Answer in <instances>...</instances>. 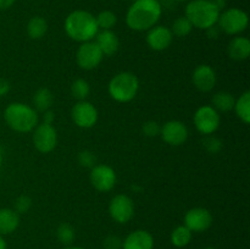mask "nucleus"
<instances>
[{
  "label": "nucleus",
  "mask_w": 250,
  "mask_h": 249,
  "mask_svg": "<svg viewBox=\"0 0 250 249\" xmlns=\"http://www.w3.org/2000/svg\"><path fill=\"white\" fill-rule=\"evenodd\" d=\"M163 15V5L159 0H134L126 14L128 28L136 32L149 31L156 26Z\"/></svg>",
  "instance_id": "obj_1"
},
{
  "label": "nucleus",
  "mask_w": 250,
  "mask_h": 249,
  "mask_svg": "<svg viewBox=\"0 0 250 249\" xmlns=\"http://www.w3.org/2000/svg\"><path fill=\"white\" fill-rule=\"evenodd\" d=\"M63 28L66 34L78 43L93 41L99 32L95 16L85 10H75L70 12L65 19Z\"/></svg>",
  "instance_id": "obj_2"
},
{
  "label": "nucleus",
  "mask_w": 250,
  "mask_h": 249,
  "mask_svg": "<svg viewBox=\"0 0 250 249\" xmlns=\"http://www.w3.org/2000/svg\"><path fill=\"white\" fill-rule=\"evenodd\" d=\"M4 119L7 126L19 133H28L37 127L38 111L23 103H11L4 110Z\"/></svg>",
  "instance_id": "obj_3"
},
{
  "label": "nucleus",
  "mask_w": 250,
  "mask_h": 249,
  "mask_svg": "<svg viewBox=\"0 0 250 249\" xmlns=\"http://www.w3.org/2000/svg\"><path fill=\"white\" fill-rule=\"evenodd\" d=\"M221 10L210 0H189L186 6L185 16L189 20L193 28L207 31L217 24Z\"/></svg>",
  "instance_id": "obj_4"
},
{
  "label": "nucleus",
  "mask_w": 250,
  "mask_h": 249,
  "mask_svg": "<svg viewBox=\"0 0 250 249\" xmlns=\"http://www.w3.org/2000/svg\"><path fill=\"white\" fill-rule=\"evenodd\" d=\"M139 90V81L134 73L124 71L110 80L107 85L109 95L117 103H129L136 98Z\"/></svg>",
  "instance_id": "obj_5"
},
{
  "label": "nucleus",
  "mask_w": 250,
  "mask_h": 249,
  "mask_svg": "<svg viewBox=\"0 0 250 249\" xmlns=\"http://www.w3.org/2000/svg\"><path fill=\"white\" fill-rule=\"evenodd\" d=\"M248 24V14L239 7H229L220 12L219 21H217V27L220 31L229 36H239L246 31Z\"/></svg>",
  "instance_id": "obj_6"
},
{
  "label": "nucleus",
  "mask_w": 250,
  "mask_h": 249,
  "mask_svg": "<svg viewBox=\"0 0 250 249\" xmlns=\"http://www.w3.org/2000/svg\"><path fill=\"white\" fill-rule=\"evenodd\" d=\"M193 122L199 133L204 136L214 134L221 124L220 112L215 110L211 105H203L198 107L193 116Z\"/></svg>",
  "instance_id": "obj_7"
},
{
  "label": "nucleus",
  "mask_w": 250,
  "mask_h": 249,
  "mask_svg": "<svg viewBox=\"0 0 250 249\" xmlns=\"http://www.w3.org/2000/svg\"><path fill=\"white\" fill-rule=\"evenodd\" d=\"M104 54L94 41L81 43L76 53V61L82 70L92 71L97 68L103 61Z\"/></svg>",
  "instance_id": "obj_8"
},
{
  "label": "nucleus",
  "mask_w": 250,
  "mask_h": 249,
  "mask_svg": "<svg viewBox=\"0 0 250 249\" xmlns=\"http://www.w3.org/2000/svg\"><path fill=\"white\" fill-rule=\"evenodd\" d=\"M34 148L39 153L48 154L51 153L58 145V132L54 128L53 124H37L33 129V136H32Z\"/></svg>",
  "instance_id": "obj_9"
},
{
  "label": "nucleus",
  "mask_w": 250,
  "mask_h": 249,
  "mask_svg": "<svg viewBox=\"0 0 250 249\" xmlns=\"http://www.w3.org/2000/svg\"><path fill=\"white\" fill-rule=\"evenodd\" d=\"M71 117H72L73 124L80 128H92L98 122V110L92 103L87 100H81L73 105L71 110Z\"/></svg>",
  "instance_id": "obj_10"
},
{
  "label": "nucleus",
  "mask_w": 250,
  "mask_h": 249,
  "mask_svg": "<svg viewBox=\"0 0 250 249\" xmlns=\"http://www.w3.org/2000/svg\"><path fill=\"white\" fill-rule=\"evenodd\" d=\"M89 180L93 187L99 192H109L115 187L117 181L114 168L105 164L94 165L90 170Z\"/></svg>",
  "instance_id": "obj_11"
},
{
  "label": "nucleus",
  "mask_w": 250,
  "mask_h": 249,
  "mask_svg": "<svg viewBox=\"0 0 250 249\" xmlns=\"http://www.w3.org/2000/svg\"><path fill=\"white\" fill-rule=\"evenodd\" d=\"M109 214L117 224H127L134 215V203L126 194H117L110 200Z\"/></svg>",
  "instance_id": "obj_12"
},
{
  "label": "nucleus",
  "mask_w": 250,
  "mask_h": 249,
  "mask_svg": "<svg viewBox=\"0 0 250 249\" xmlns=\"http://www.w3.org/2000/svg\"><path fill=\"white\" fill-rule=\"evenodd\" d=\"M160 136L168 145L180 146L185 144L188 139V128L185 122L171 120L161 126Z\"/></svg>",
  "instance_id": "obj_13"
},
{
  "label": "nucleus",
  "mask_w": 250,
  "mask_h": 249,
  "mask_svg": "<svg viewBox=\"0 0 250 249\" xmlns=\"http://www.w3.org/2000/svg\"><path fill=\"white\" fill-rule=\"evenodd\" d=\"M212 225V215L205 208H193L185 215V226L192 232H204Z\"/></svg>",
  "instance_id": "obj_14"
},
{
  "label": "nucleus",
  "mask_w": 250,
  "mask_h": 249,
  "mask_svg": "<svg viewBox=\"0 0 250 249\" xmlns=\"http://www.w3.org/2000/svg\"><path fill=\"white\" fill-rule=\"evenodd\" d=\"M172 41L173 34L171 29L161 24L151 27L146 34V44L151 50L155 51L166 50L172 44Z\"/></svg>",
  "instance_id": "obj_15"
},
{
  "label": "nucleus",
  "mask_w": 250,
  "mask_h": 249,
  "mask_svg": "<svg viewBox=\"0 0 250 249\" xmlns=\"http://www.w3.org/2000/svg\"><path fill=\"white\" fill-rule=\"evenodd\" d=\"M192 82L199 92H211L217 82L216 72L210 65L203 63V65L197 66L193 71Z\"/></svg>",
  "instance_id": "obj_16"
},
{
  "label": "nucleus",
  "mask_w": 250,
  "mask_h": 249,
  "mask_svg": "<svg viewBox=\"0 0 250 249\" xmlns=\"http://www.w3.org/2000/svg\"><path fill=\"white\" fill-rule=\"evenodd\" d=\"M124 249H153L154 238L146 229H137L131 232L122 243Z\"/></svg>",
  "instance_id": "obj_17"
},
{
  "label": "nucleus",
  "mask_w": 250,
  "mask_h": 249,
  "mask_svg": "<svg viewBox=\"0 0 250 249\" xmlns=\"http://www.w3.org/2000/svg\"><path fill=\"white\" fill-rule=\"evenodd\" d=\"M95 43L100 48L104 56H112L117 53L120 48L119 37L116 36L112 29H105V31L98 32L95 36Z\"/></svg>",
  "instance_id": "obj_18"
},
{
  "label": "nucleus",
  "mask_w": 250,
  "mask_h": 249,
  "mask_svg": "<svg viewBox=\"0 0 250 249\" xmlns=\"http://www.w3.org/2000/svg\"><path fill=\"white\" fill-rule=\"evenodd\" d=\"M227 53L232 60L244 61L250 55V41L247 37L236 36L227 46Z\"/></svg>",
  "instance_id": "obj_19"
},
{
  "label": "nucleus",
  "mask_w": 250,
  "mask_h": 249,
  "mask_svg": "<svg viewBox=\"0 0 250 249\" xmlns=\"http://www.w3.org/2000/svg\"><path fill=\"white\" fill-rule=\"evenodd\" d=\"M20 225V214L14 209H0V234H10L17 229Z\"/></svg>",
  "instance_id": "obj_20"
},
{
  "label": "nucleus",
  "mask_w": 250,
  "mask_h": 249,
  "mask_svg": "<svg viewBox=\"0 0 250 249\" xmlns=\"http://www.w3.org/2000/svg\"><path fill=\"white\" fill-rule=\"evenodd\" d=\"M32 102H33V107L36 109V111H48V110H50L51 105L54 103V95L48 88H39L34 93Z\"/></svg>",
  "instance_id": "obj_21"
},
{
  "label": "nucleus",
  "mask_w": 250,
  "mask_h": 249,
  "mask_svg": "<svg viewBox=\"0 0 250 249\" xmlns=\"http://www.w3.org/2000/svg\"><path fill=\"white\" fill-rule=\"evenodd\" d=\"M48 32V22L42 16H33L27 23V34L31 39H42Z\"/></svg>",
  "instance_id": "obj_22"
},
{
  "label": "nucleus",
  "mask_w": 250,
  "mask_h": 249,
  "mask_svg": "<svg viewBox=\"0 0 250 249\" xmlns=\"http://www.w3.org/2000/svg\"><path fill=\"white\" fill-rule=\"evenodd\" d=\"M233 110L243 124H250V92L246 90L234 102Z\"/></svg>",
  "instance_id": "obj_23"
},
{
  "label": "nucleus",
  "mask_w": 250,
  "mask_h": 249,
  "mask_svg": "<svg viewBox=\"0 0 250 249\" xmlns=\"http://www.w3.org/2000/svg\"><path fill=\"white\" fill-rule=\"evenodd\" d=\"M236 98L229 92H217L212 97L211 106L219 112H229L233 110Z\"/></svg>",
  "instance_id": "obj_24"
},
{
  "label": "nucleus",
  "mask_w": 250,
  "mask_h": 249,
  "mask_svg": "<svg viewBox=\"0 0 250 249\" xmlns=\"http://www.w3.org/2000/svg\"><path fill=\"white\" fill-rule=\"evenodd\" d=\"M190 241H192V231L187 228L185 225L177 226L171 233V242L177 248H183V247L188 246Z\"/></svg>",
  "instance_id": "obj_25"
},
{
  "label": "nucleus",
  "mask_w": 250,
  "mask_h": 249,
  "mask_svg": "<svg viewBox=\"0 0 250 249\" xmlns=\"http://www.w3.org/2000/svg\"><path fill=\"white\" fill-rule=\"evenodd\" d=\"M71 94L78 102L85 100L90 94L89 83L85 80H83V78H78V80L73 81V83L71 84Z\"/></svg>",
  "instance_id": "obj_26"
},
{
  "label": "nucleus",
  "mask_w": 250,
  "mask_h": 249,
  "mask_svg": "<svg viewBox=\"0 0 250 249\" xmlns=\"http://www.w3.org/2000/svg\"><path fill=\"white\" fill-rule=\"evenodd\" d=\"M97 20L98 28L105 31V29H112L115 27V24L117 23V16L115 12H112L111 10H104V11H100L98 14V16H95Z\"/></svg>",
  "instance_id": "obj_27"
},
{
  "label": "nucleus",
  "mask_w": 250,
  "mask_h": 249,
  "mask_svg": "<svg viewBox=\"0 0 250 249\" xmlns=\"http://www.w3.org/2000/svg\"><path fill=\"white\" fill-rule=\"evenodd\" d=\"M171 32L173 36L177 37H187L192 32L193 26L189 22V20L186 16H180L173 21L172 27H171Z\"/></svg>",
  "instance_id": "obj_28"
},
{
  "label": "nucleus",
  "mask_w": 250,
  "mask_h": 249,
  "mask_svg": "<svg viewBox=\"0 0 250 249\" xmlns=\"http://www.w3.org/2000/svg\"><path fill=\"white\" fill-rule=\"evenodd\" d=\"M56 234H58L59 241L62 244H65V246L71 244L73 239H75V229H73V227L70 224H66V222H63V224H61L58 227Z\"/></svg>",
  "instance_id": "obj_29"
},
{
  "label": "nucleus",
  "mask_w": 250,
  "mask_h": 249,
  "mask_svg": "<svg viewBox=\"0 0 250 249\" xmlns=\"http://www.w3.org/2000/svg\"><path fill=\"white\" fill-rule=\"evenodd\" d=\"M203 145H204V148L207 149L209 153L216 154L221 150L222 142L220 141L219 138L212 136V134H210V136H207V138L203 141Z\"/></svg>",
  "instance_id": "obj_30"
},
{
  "label": "nucleus",
  "mask_w": 250,
  "mask_h": 249,
  "mask_svg": "<svg viewBox=\"0 0 250 249\" xmlns=\"http://www.w3.org/2000/svg\"><path fill=\"white\" fill-rule=\"evenodd\" d=\"M31 205H32L31 198L27 197V195H20V197L16 199V202H15L14 210L17 212V214H24V212L28 211Z\"/></svg>",
  "instance_id": "obj_31"
},
{
  "label": "nucleus",
  "mask_w": 250,
  "mask_h": 249,
  "mask_svg": "<svg viewBox=\"0 0 250 249\" xmlns=\"http://www.w3.org/2000/svg\"><path fill=\"white\" fill-rule=\"evenodd\" d=\"M78 163H80L81 166H84V167H93L95 163L94 154L88 150L81 151L78 154Z\"/></svg>",
  "instance_id": "obj_32"
},
{
  "label": "nucleus",
  "mask_w": 250,
  "mask_h": 249,
  "mask_svg": "<svg viewBox=\"0 0 250 249\" xmlns=\"http://www.w3.org/2000/svg\"><path fill=\"white\" fill-rule=\"evenodd\" d=\"M161 126L155 121H148L143 124V133L146 137H156L160 134Z\"/></svg>",
  "instance_id": "obj_33"
},
{
  "label": "nucleus",
  "mask_w": 250,
  "mask_h": 249,
  "mask_svg": "<svg viewBox=\"0 0 250 249\" xmlns=\"http://www.w3.org/2000/svg\"><path fill=\"white\" fill-rule=\"evenodd\" d=\"M105 249H121L122 241L117 236H107L103 243Z\"/></svg>",
  "instance_id": "obj_34"
},
{
  "label": "nucleus",
  "mask_w": 250,
  "mask_h": 249,
  "mask_svg": "<svg viewBox=\"0 0 250 249\" xmlns=\"http://www.w3.org/2000/svg\"><path fill=\"white\" fill-rule=\"evenodd\" d=\"M10 92V83L5 78L0 77V98L6 95Z\"/></svg>",
  "instance_id": "obj_35"
},
{
  "label": "nucleus",
  "mask_w": 250,
  "mask_h": 249,
  "mask_svg": "<svg viewBox=\"0 0 250 249\" xmlns=\"http://www.w3.org/2000/svg\"><path fill=\"white\" fill-rule=\"evenodd\" d=\"M219 32H220V28L216 26L210 27V28L207 29L208 37H209V38H212V39H216L217 37H219Z\"/></svg>",
  "instance_id": "obj_36"
},
{
  "label": "nucleus",
  "mask_w": 250,
  "mask_h": 249,
  "mask_svg": "<svg viewBox=\"0 0 250 249\" xmlns=\"http://www.w3.org/2000/svg\"><path fill=\"white\" fill-rule=\"evenodd\" d=\"M43 114H44V116H43L44 124H53V121H54V114H53V112H51L50 110H48V111H44Z\"/></svg>",
  "instance_id": "obj_37"
},
{
  "label": "nucleus",
  "mask_w": 250,
  "mask_h": 249,
  "mask_svg": "<svg viewBox=\"0 0 250 249\" xmlns=\"http://www.w3.org/2000/svg\"><path fill=\"white\" fill-rule=\"evenodd\" d=\"M16 0H0V10H7L15 4Z\"/></svg>",
  "instance_id": "obj_38"
},
{
  "label": "nucleus",
  "mask_w": 250,
  "mask_h": 249,
  "mask_svg": "<svg viewBox=\"0 0 250 249\" xmlns=\"http://www.w3.org/2000/svg\"><path fill=\"white\" fill-rule=\"evenodd\" d=\"M210 1L214 2V4L216 5L220 10H222V9H225V6H226L227 0H210Z\"/></svg>",
  "instance_id": "obj_39"
},
{
  "label": "nucleus",
  "mask_w": 250,
  "mask_h": 249,
  "mask_svg": "<svg viewBox=\"0 0 250 249\" xmlns=\"http://www.w3.org/2000/svg\"><path fill=\"white\" fill-rule=\"evenodd\" d=\"M6 242H5V239L2 238V236L0 234V249H6Z\"/></svg>",
  "instance_id": "obj_40"
},
{
  "label": "nucleus",
  "mask_w": 250,
  "mask_h": 249,
  "mask_svg": "<svg viewBox=\"0 0 250 249\" xmlns=\"http://www.w3.org/2000/svg\"><path fill=\"white\" fill-rule=\"evenodd\" d=\"M65 249H83V248H81V247H67V248Z\"/></svg>",
  "instance_id": "obj_41"
},
{
  "label": "nucleus",
  "mask_w": 250,
  "mask_h": 249,
  "mask_svg": "<svg viewBox=\"0 0 250 249\" xmlns=\"http://www.w3.org/2000/svg\"><path fill=\"white\" fill-rule=\"evenodd\" d=\"M1 164H2V154L0 151V167H1Z\"/></svg>",
  "instance_id": "obj_42"
},
{
  "label": "nucleus",
  "mask_w": 250,
  "mask_h": 249,
  "mask_svg": "<svg viewBox=\"0 0 250 249\" xmlns=\"http://www.w3.org/2000/svg\"><path fill=\"white\" fill-rule=\"evenodd\" d=\"M175 1H189V0H175Z\"/></svg>",
  "instance_id": "obj_43"
},
{
  "label": "nucleus",
  "mask_w": 250,
  "mask_h": 249,
  "mask_svg": "<svg viewBox=\"0 0 250 249\" xmlns=\"http://www.w3.org/2000/svg\"><path fill=\"white\" fill-rule=\"evenodd\" d=\"M204 249H215V248H212V247H208V248H204Z\"/></svg>",
  "instance_id": "obj_44"
}]
</instances>
